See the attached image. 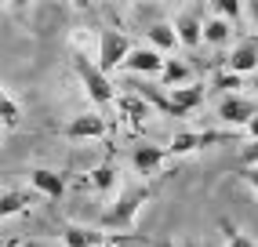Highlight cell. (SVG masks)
Wrapping results in <instances>:
<instances>
[{"instance_id": "obj_1", "label": "cell", "mask_w": 258, "mask_h": 247, "mask_svg": "<svg viewBox=\"0 0 258 247\" xmlns=\"http://www.w3.org/2000/svg\"><path fill=\"white\" fill-rule=\"evenodd\" d=\"M73 69H77V77H80V84H84V91H88V98L95 102V109L106 116L113 105H116V91H113V80H109V73H102L98 69V62H88V55H73Z\"/></svg>"}, {"instance_id": "obj_2", "label": "cell", "mask_w": 258, "mask_h": 247, "mask_svg": "<svg viewBox=\"0 0 258 247\" xmlns=\"http://www.w3.org/2000/svg\"><path fill=\"white\" fill-rule=\"evenodd\" d=\"M153 193H157V182H146V186H131L120 193V200L102 215V229H116V233H124V229L135 225V215L142 211V204L153 200Z\"/></svg>"}, {"instance_id": "obj_3", "label": "cell", "mask_w": 258, "mask_h": 247, "mask_svg": "<svg viewBox=\"0 0 258 247\" xmlns=\"http://www.w3.org/2000/svg\"><path fill=\"white\" fill-rule=\"evenodd\" d=\"M131 40L127 33L120 29H102L98 33V69L102 73H113V69H124V62L131 58Z\"/></svg>"}, {"instance_id": "obj_4", "label": "cell", "mask_w": 258, "mask_h": 247, "mask_svg": "<svg viewBox=\"0 0 258 247\" xmlns=\"http://www.w3.org/2000/svg\"><path fill=\"white\" fill-rule=\"evenodd\" d=\"M233 131H178L171 138V156H189V153H200L208 146H218V142H229Z\"/></svg>"}, {"instance_id": "obj_5", "label": "cell", "mask_w": 258, "mask_h": 247, "mask_svg": "<svg viewBox=\"0 0 258 247\" xmlns=\"http://www.w3.org/2000/svg\"><path fill=\"white\" fill-rule=\"evenodd\" d=\"M167 160H175L167 146H149L146 142V146L131 149V167H135V174H142V178H160V171L167 167Z\"/></svg>"}, {"instance_id": "obj_6", "label": "cell", "mask_w": 258, "mask_h": 247, "mask_svg": "<svg viewBox=\"0 0 258 247\" xmlns=\"http://www.w3.org/2000/svg\"><path fill=\"white\" fill-rule=\"evenodd\" d=\"M258 116V102L244 98V95H226L218 102V120L229 124V128H251Z\"/></svg>"}, {"instance_id": "obj_7", "label": "cell", "mask_w": 258, "mask_h": 247, "mask_svg": "<svg viewBox=\"0 0 258 247\" xmlns=\"http://www.w3.org/2000/svg\"><path fill=\"white\" fill-rule=\"evenodd\" d=\"M116 182H120V164H116V156L109 153L98 167H91L88 174H80V182H77V186L98 193V197H109V193L116 189Z\"/></svg>"}, {"instance_id": "obj_8", "label": "cell", "mask_w": 258, "mask_h": 247, "mask_svg": "<svg viewBox=\"0 0 258 247\" xmlns=\"http://www.w3.org/2000/svg\"><path fill=\"white\" fill-rule=\"evenodd\" d=\"M62 138H70V142H91V138H109V120L102 116V113H84V116H73V120L62 128Z\"/></svg>"}, {"instance_id": "obj_9", "label": "cell", "mask_w": 258, "mask_h": 247, "mask_svg": "<svg viewBox=\"0 0 258 247\" xmlns=\"http://www.w3.org/2000/svg\"><path fill=\"white\" fill-rule=\"evenodd\" d=\"M226 69L236 73V77H247V73L258 69V37L254 33H244V37L233 44V51L226 55Z\"/></svg>"}, {"instance_id": "obj_10", "label": "cell", "mask_w": 258, "mask_h": 247, "mask_svg": "<svg viewBox=\"0 0 258 247\" xmlns=\"http://www.w3.org/2000/svg\"><path fill=\"white\" fill-rule=\"evenodd\" d=\"M131 236H120V233H98V229H84V225H62V243L66 247H116V243H127Z\"/></svg>"}, {"instance_id": "obj_11", "label": "cell", "mask_w": 258, "mask_h": 247, "mask_svg": "<svg viewBox=\"0 0 258 247\" xmlns=\"http://www.w3.org/2000/svg\"><path fill=\"white\" fill-rule=\"evenodd\" d=\"M116 113L127 120V128H131L135 135H142V131H146V120L153 116V105H149L142 95H135V91H120V98H116Z\"/></svg>"}, {"instance_id": "obj_12", "label": "cell", "mask_w": 258, "mask_h": 247, "mask_svg": "<svg viewBox=\"0 0 258 247\" xmlns=\"http://www.w3.org/2000/svg\"><path fill=\"white\" fill-rule=\"evenodd\" d=\"M29 186L47 200H62L66 193V171H55V167H29Z\"/></svg>"}, {"instance_id": "obj_13", "label": "cell", "mask_w": 258, "mask_h": 247, "mask_svg": "<svg viewBox=\"0 0 258 247\" xmlns=\"http://www.w3.org/2000/svg\"><path fill=\"white\" fill-rule=\"evenodd\" d=\"M208 91H211V87H204V84H189V87H178V91H171V113H167V116L185 120L189 113L197 109V105H204Z\"/></svg>"}, {"instance_id": "obj_14", "label": "cell", "mask_w": 258, "mask_h": 247, "mask_svg": "<svg viewBox=\"0 0 258 247\" xmlns=\"http://www.w3.org/2000/svg\"><path fill=\"white\" fill-rule=\"evenodd\" d=\"M164 66H167V58L160 55V51H153V47H135L131 58L124 62L127 73H139V77H160Z\"/></svg>"}, {"instance_id": "obj_15", "label": "cell", "mask_w": 258, "mask_h": 247, "mask_svg": "<svg viewBox=\"0 0 258 247\" xmlns=\"http://www.w3.org/2000/svg\"><path fill=\"white\" fill-rule=\"evenodd\" d=\"M175 33H178V44L185 51H197L200 40H204V22H200V15L197 11H182L178 19H175Z\"/></svg>"}, {"instance_id": "obj_16", "label": "cell", "mask_w": 258, "mask_h": 247, "mask_svg": "<svg viewBox=\"0 0 258 247\" xmlns=\"http://www.w3.org/2000/svg\"><path fill=\"white\" fill-rule=\"evenodd\" d=\"M146 40L153 44V51H160V55L182 47V44H178V33H175V26H171V22H153V26L146 29Z\"/></svg>"}, {"instance_id": "obj_17", "label": "cell", "mask_w": 258, "mask_h": 247, "mask_svg": "<svg viewBox=\"0 0 258 247\" xmlns=\"http://www.w3.org/2000/svg\"><path fill=\"white\" fill-rule=\"evenodd\" d=\"M189 77H193V69H189L182 58H167L164 73H160V87H171V91H178V87H189Z\"/></svg>"}, {"instance_id": "obj_18", "label": "cell", "mask_w": 258, "mask_h": 247, "mask_svg": "<svg viewBox=\"0 0 258 247\" xmlns=\"http://www.w3.org/2000/svg\"><path fill=\"white\" fill-rule=\"evenodd\" d=\"M233 40V22H226V19H208L204 22V44H211V47H226Z\"/></svg>"}, {"instance_id": "obj_19", "label": "cell", "mask_w": 258, "mask_h": 247, "mask_svg": "<svg viewBox=\"0 0 258 247\" xmlns=\"http://www.w3.org/2000/svg\"><path fill=\"white\" fill-rule=\"evenodd\" d=\"M26 207H33V193L29 189H8L4 197H0V218H11Z\"/></svg>"}, {"instance_id": "obj_20", "label": "cell", "mask_w": 258, "mask_h": 247, "mask_svg": "<svg viewBox=\"0 0 258 247\" xmlns=\"http://www.w3.org/2000/svg\"><path fill=\"white\" fill-rule=\"evenodd\" d=\"M0 120H4V131H15L22 120V105L11 95V87H0Z\"/></svg>"}, {"instance_id": "obj_21", "label": "cell", "mask_w": 258, "mask_h": 247, "mask_svg": "<svg viewBox=\"0 0 258 247\" xmlns=\"http://www.w3.org/2000/svg\"><path fill=\"white\" fill-rule=\"evenodd\" d=\"M127 87H135V95H142L153 109H160V113H171V95L164 91V87H157V84H127Z\"/></svg>"}, {"instance_id": "obj_22", "label": "cell", "mask_w": 258, "mask_h": 247, "mask_svg": "<svg viewBox=\"0 0 258 247\" xmlns=\"http://www.w3.org/2000/svg\"><path fill=\"white\" fill-rule=\"evenodd\" d=\"M218 229H222V236H226V247H258L244 229L236 222H229V218H218Z\"/></svg>"}, {"instance_id": "obj_23", "label": "cell", "mask_w": 258, "mask_h": 247, "mask_svg": "<svg viewBox=\"0 0 258 247\" xmlns=\"http://www.w3.org/2000/svg\"><path fill=\"white\" fill-rule=\"evenodd\" d=\"M211 87H215V91H222V95H240V87H247V84H244V77L229 73V69H215Z\"/></svg>"}, {"instance_id": "obj_24", "label": "cell", "mask_w": 258, "mask_h": 247, "mask_svg": "<svg viewBox=\"0 0 258 247\" xmlns=\"http://www.w3.org/2000/svg\"><path fill=\"white\" fill-rule=\"evenodd\" d=\"M215 15H218V19H226V22H240V19H244V8H240L236 4V0H215Z\"/></svg>"}, {"instance_id": "obj_25", "label": "cell", "mask_w": 258, "mask_h": 247, "mask_svg": "<svg viewBox=\"0 0 258 247\" xmlns=\"http://www.w3.org/2000/svg\"><path fill=\"white\" fill-rule=\"evenodd\" d=\"M240 167H258V142H247L240 149Z\"/></svg>"}, {"instance_id": "obj_26", "label": "cell", "mask_w": 258, "mask_h": 247, "mask_svg": "<svg viewBox=\"0 0 258 247\" xmlns=\"http://www.w3.org/2000/svg\"><path fill=\"white\" fill-rule=\"evenodd\" d=\"M233 174H236L240 182H247V186H251V189L258 193V167H236Z\"/></svg>"}, {"instance_id": "obj_27", "label": "cell", "mask_w": 258, "mask_h": 247, "mask_svg": "<svg viewBox=\"0 0 258 247\" xmlns=\"http://www.w3.org/2000/svg\"><path fill=\"white\" fill-rule=\"evenodd\" d=\"M247 15H251V22H254V37H258V0H254V4H247Z\"/></svg>"}, {"instance_id": "obj_28", "label": "cell", "mask_w": 258, "mask_h": 247, "mask_svg": "<svg viewBox=\"0 0 258 247\" xmlns=\"http://www.w3.org/2000/svg\"><path fill=\"white\" fill-rule=\"evenodd\" d=\"M11 247H51V243H44V240H19V243H11Z\"/></svg>"}, {"instance_id": "obj_29", "label": "cell", "mask_w": 258, "mask_h": 247, "mask_svg": "<svg viewBox=\"0 0 258 247\" xmlns=\"http://www.w3.org/2000/svg\"><path fill=\"white\" fill-rule=\"evenodd\" d=\"M247 135H251V142H258V116H254V124L247 128Z\"/></svg>"}, {"instance_id": "obj_30", "label": "cell", "mask_w": 258, "mask_h": 247, "mask_svg": "<svg viewBox=\"0 0 258 247\" xmlns=\"http://www.w3.org/2000/svg\"><path fill=\"white\" fill-rule=\"evenodd\" d=\"M178 247H200V243H197V240H182Z\"/></svg>"}, {"instance_id": "obj_31", "label": "cell", "mask_w": 258, "mask_h": 247, "mask_svg": "<svg viewBox=\"0 0 258 247\" xmlns=\"http://www.w3.org/2000/svg\"><path fill=\"white\" fill-rule=\"evenodd\" d=\"M164 247H167V243H164Z\"/></svg>"}]
</instances>
